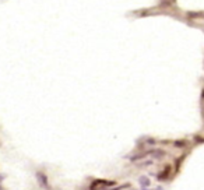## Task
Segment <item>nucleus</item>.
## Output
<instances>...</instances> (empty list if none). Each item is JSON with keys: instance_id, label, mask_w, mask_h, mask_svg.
Segmentation results:
<instances>
[{"instance_id": "0eeeda50", "label": "nucleus", "mask_w": 204, "mask_h": 190, "mask_svg": "<svg viewBox=\"0 0 204 190\" xmlns=\"http://www.w3.org/2000/svg\"><path fill=\"white\" fill-rule=\"evenodd\" d=\"M153 164V161H144V162H141V164H137V166L138 168H145V166H148V165H151Z\"/></svg>"}, {"instance_id": "f03ea898", "label": "nucleus", "mask_w": 204, "mask_h": 190, "mask_svg": "<svg viewBox=\"0 0 204 190\" xmlns=\"http://www.w3.org/2000/svg\"><path fill=\"white\" fill-rule=\"evenodd\" d=\"M35 178H36V182L39 183V186H41L43 190H52L51 185H49V180H48V175H46V173L38 171V172L35 173Z\"/></svg>"}, {"instance_id": "1a4fd4ad", "label": "nucleus", "mask_w": 204, "mask_h": 190, "mask_svg": "<svg viewBox=\"0 0 204 190\" xmlns=\"http://www.w3.org/2000/svg\"><path fill=\"white\" fill-rule=\"evenodd\" d=\"M141 190H151V189H141Z\"/></svg>"}, {"instance_id": "39448f33", "label": "nucleus", "mask_w": 204, "mask_h": 190, "mask_svg": "<svg viewBox=\"0 0 204 190\" xmlns=\"http://www.w3.org/2000/svg\"><path fill=\"white\" fill-rule=\"evenodd\" d=\"M138 183H140V186H141L143 189H147V187L151 185V182H150V179H148L147 176H141V178L138 179Z\"/></svg>"}, {"instance_id": "6e6552de", "label": "nucleus", "mask_w": 204, "mask_h": 190, "mask_svg": "<svg viewBox=\"0 0 204 190\" xmlns=\"http://www.w3.org/2000/svg\"><path fill=\"white\" fill-rule=\"evenodd\" d=\"M130 185L129 183H126V185H122V186H118V187H113V189H111V190H123V189H126V187H129Z\"/></svg>"}, {"instance_id": "7ed1b4c3", "label": "nucleus", "mask_w": 204, "mask_h": 190, "mask_svg": "<svg viewBox=\"0 0 204 190\" xmlns=\"http://www.w3.org/2000/svg\"><path fill=\"white\" fill-rule=\"evenodd\" d=\"M170 169H172L170 165H165V168L157 175V180H165V179H168L170 175Z\"/></svg>"}, {"instance_id": "423d86ee", "label": "nucleus", "mask_w": 204, "mask_h": 190, "mask_svg": "<svg viewBox=\"0 0 204 190\" xmlns=\"http://www.w3.org/2000/svg\"><path fill=\"white\" fill-rule=\"evenodd\" d=\"M186 145H187L186 140H176V141H173V147H176V148H185Z\"/></svg>"}, {"instance_id": "20e7f679", "label": "nucleus", "mask_w": 204, "mask_h": 190, "mask_svg": "<svg viewBox=\"0 0 204 190\" xmlns=\"http://www.w3.org/2000/svg\"><path fill=\"white\" fill-rule=\"evenodd\" d=\"M144 156L147 155H151L154 158H162V156L165 155V151H162V150H150V151H147V153H143Z\"/></svg>"}, {"instance_id": "f257e3e1", "label": "nucleus", "mask_w": 204, "mask_h": 190, "mask_svg": "<svg viewBox=\"0 0 204 190\" xmlns=\"http://www.w3.org/2000/svg\"><path fill=\"white\" fill-rule=\"evenodd\" d=\"M115 182L112 180H105V179H95L92 180V183L89 185V190H101V189H106L109 186H113Z\"/></svg>"}]
</instances>
